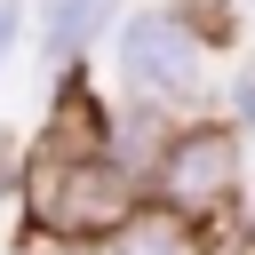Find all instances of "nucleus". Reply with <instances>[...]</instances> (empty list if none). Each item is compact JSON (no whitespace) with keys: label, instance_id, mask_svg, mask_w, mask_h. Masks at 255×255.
<instances>
[{"label":"nucleus","instance_id":"obj_1","mask_svg":"<svg viewBox=\"0 0 255 255\" xmlns=\"http://www.w3.org/2000/svg\"><path fill=\"white\" fill-rule=\"evenodd\" d=\"M215 48H231V0H151V8H128L120 32H112L120 96H143V104H167V112H207Z\"/></svg>","mask_w":255,"mask_h":255},{"label":"nucleus","instance_id":"obj_2","mask_svg":"<svg viewBox=\"0 0 255 255\" xmlns=\"http://www.w3.org/2000/svg\"><path fill=\"white\" fill-rule=\"evenodd\" d=\"M24 231L40 247H104L135 207H143V175H128L112 151L88 159H32L24 151Z\"/></svg>","mask_w":255,"mask_h":255},{"label":"nucleus","instance_id":"obj_3","mask_svg":"<svg viewBox=\"0 0 255 255\" xmlns=\"http://www.w3.org/2000/svg\"><path fill=\"white\" fill-rule=\"evenodd\" d=\"M143 199H159V207H175V215H191V223H207V231L231 223L239 199H247V135H239L215 104L191 112V120L167 135Z\"/></svg>","mask_w":255,"mask_h":255},{"label":"nucleus","instance_id":"obj_4","mask_svg":"<svg viewBox=\"0 0 255 255\" xmlns=\"http://www.w3.org/2000/svg\"><path fill=\"white\" fill-rule=\"evenodd\" d=\"M88 151H112V104L96 96L88 72H56V96L40 112L32 159H88Z\"/></svg>","mask_w":255,"mask_h":255},{"label":"nucleus","instance_id":"obj_5","mask_svg":"<svg viewBox=\"0 0 255 255\" xmlns=\"http://www.w3.org/2000/svg\"><path fill=\"white\" fill-rule=\"evenodd\" d=\"M128 16V0H32V48L48 72H80L96 56V40H112Z\"/></svg>","mask_w":255,"mask_h":255},{"label":"nucleus","instance_id":"obj_6","mask_svg":"<svg viewBox=\"0 0 255 255\" xmlns=\"http://www.w3.org/2000/svg\"><path fill=\"white\" fill-rule=\"evenodd\" d=\"M104 255H215V231L191 223V215H175V207H159V199H143V207L104 239Z\"/></svg>","mask_w":255,"mask_h":255},{"label":"nucleus","instance_id":"obj_7","mask_svg":"<svg viewBox=\"0 0 255 255\" xmlns=\"http://www.w3.org/2000/svg\"><path fill=\"white\" fill-rule=\"evenodd\" d=\"M183 120H191V112H167V104L120 96V104H112V159H120L128 175L151 183V167H159V151H167V135H175Z\"/></svg>","mask_w":255,"mask_h":255},{"label":"nucleus","instance_id":"obj_8","mask_svg":"<svg viewBox=\"0 0 255 255\" xmlns=\"http://www.w3.org/2000/svg\"><path fill=\"white\" fill-rule=\"evenodd\" d=\"M215 112L239 128V135H255V64H239V72H223V96H215Z\"/></svg>","mask_w":255,"mask_h":255},{"label":"nucleus","instance_id":"obj_9","mask_svg":"<svg viewBox=\"0 0 255 255\" xmlns=\"http://www.w3.org/2000/svg\"><path fill=\"white\" fill-rule=\"evenodd\" d=\"M16 40H24V8H16V0H0V64L16 56Z\"/></svg>","mask_w":255,"mask_h":255},{"label":"nucleus","instance_id":"obj_10","mask_svg":"<svg viewBox=\"0 0 255 255\" xmlns=\"http://www.w3.org/2000/svg\"><path fill=\"white\" fill-rule=\"evenodd\" d=\"M231 8H255V0H231Z\"/></svg>","mask_w":255,"mask_h":255}]
</instances>
